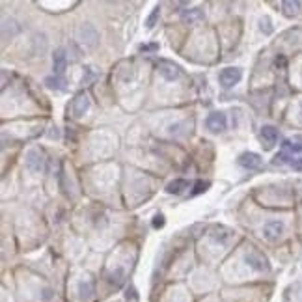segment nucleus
<instances>
[{
  "label": "nucleus",
  "instance_id": "f03ea898",
  "mask_svg": "<svg viewBox=\"0 0 302 302\" xmlns=\"http://www.w3.org/2000/svg\"><path fill=\"white\" fill-rule=\"evenodd\" d=\"M25 164L32 174H39L43 170V164H45V159H43V153L36 148L26 151V157H25Z\"/></svg>",
  "mask_w": 302,
  "mask_h": 302
},
{
  "label": "nucleus",
  "instance_id": "4be33fe9",
  "mask_svg": "<svg viewBox=\"0 0 302 302\" xmlns=\"http://www.w3.org/2000/svg\"><path fill=\"white\" fill-rule=\"evenodd\" d=\"M207 187H209L207 181H198V183L194 185V190H192L190 194H192V196H198V194H201V192H205V190H207Z\"/></svg>",
  "mask_w": 302,
  "mask_h": 302
},
{
  "label": "nucleus",
  "instance_id": "39448f33",
  "mask_svg": "<svg viewBox=\"0 0 302 302\" xmlns=\"http://www.w3.org/2000/svg\"><path fill=\"white\" fill-rule=\"evenodd\" d=\"M157 67H159V73H161L166 80H177L181 76V69L177 64H174V62H168V60H161L159 64H157Z\"/></svg>",
  "mask_w": 302,
  "mask_h": 302
},
{
  "label": "nucleus",
  "instance_id": "412c9836",
  "mask_svg": "<svg viewBox=\"0 0 302 302\" xmlns=\"http://www.w3.org/2000/svg\"><path fill=\"white\" fill-rule=\"evenodd\" d=\"M159 15H161V6H155L153 8V11H151V15L148 17V21H146V28H153L155 26V23H157V19H159Z\"/></svg>",
  "mask_w": 302,
  "mask_h": 302
},
{
  "label": "nucleus",
  "instance_id": "ddd939ff",
  "mask_svg": "<svg viewBox=\"0 0 302 302\" xmlns=\"http://www.w3.org/2000/svg\"><path fill=\"white\" fill-rule=\"evenodd\" d=\"M282 151L283 153H287L289 157L297 155V153H302V142L301 140H283Z\"/></svg>",
  "mask_w": 302,
  "mask_h": 302
},
{
  "label": "nucleus",
  "instance_id": "2eb2a0df",
  "mask_svg": "<svg viewBox=\"0 0 302 302\" xmlns=\"http://www.w3.org/2000/svg\"><path fill=\"white\" fill-rule=\"evenodd\" d=\"M45 84H47V88H50V90H56V92H64L66 90V80L62 78V76H47L45 78Z\"/></svg>",
  "mask_w": 302,
  "mask_h": 302
},
{
  "label": "nucleus",
  "instance_id": "1a4fd4ad",
  "mask_svg": "<svg viewBox=\"0 0 302 302\" xmlns=\"http://www.w3.org/2000/svg\"><path fill=\"white\" fill-rule=\"evenodd\" d=\"M283 233V224L278 220H271L263 226V237L267 241H278Z\"/></svg>",
  "mask_w": 302,
  "mask_h": 302
},
{
  "label": "nucleus",
  "instance_id": "6ab92c4d",
  "mask_svg": "<svg viewBox=\"0 0 302 302\" xmlns=\"http://www.w3.org/2000/svg\"><path fill=\"white\" fill-rule=\"evenodd\" d=\"M99 78V71H95L94 67L92 66H88L84 67V75H82V84L88 86V84H92L94 80H97Z\"/></svg>",
  "mask_w": 302,
  "mask_h": 302
},
{
  "label": "nucleus",
  "instance_id": "7ed1b4c3",
  "mask_svg": "<svg viewBox=\"0 0 302 302\" xmlns=\"http://www.w3.org/2000/svg\"><path fill=\"white\" fill-rule=\"evenodd\" d=\"M220 84L224 86V88H233L235 84L241 82V78H243V71L239 69V67H226V69H222L220 71Z\"/></svg>",
  "mask_w": 302,
  "mask_h": 302
},
{
  "label": "nucleus",
  "instance_id": "dca6fc26",
  "mask_svg": "<svg viewBox=\"0 0 302 302\" xmlns=\"http://www.w3.org/2000/svg\"><path fill=\"white\" fill-rule=\"evenodd\" d=\"M187 187H189V183L185 179H174L172 183H168L166 192H168V194H181Z\"/></svg>",
  "mask_w": 302,
  "mask_h": 302
},
{
  "label": "nucleus",
  "instance_id": "6e6552de",
  "mask_svg": "<svg viewBox=\"0 0 302 302\" xmlns=\"http://www.w3.org/2000/svg\"><path fill=\"white\" fill-rule=\"evenodd\" d=\"M88 108H90V99H88V95L86 94H76L75 99H73V103H71V112L75 118H82L86 112H88Z\"/></svg>",
  "mask_w": 302,
  "mask_h": 302
},
{
  "label": "nucleus",
  "instance_id": "f8f14e48",
  "mask_svg": "<svg viewBox=\"0 0 302 302\" xmlns=\"http://www.w3.org/2000/svg\"><path fill=\"white\" fill-rule=\"evenodd\" d=\"M261 140L265 142L267 148H273L276 140H278V129L273 125H263L261 127Z\"/></svg>",
  "mask_w": 302,
  "mask_h": 302
},
{
  "label": "nucleus",
  "instance_id": "f3484780",
  "mask_svg": "<svg viewBox=\"0 0 302 302\" xmlns=\"http://www.w3.org/2000/svg\"><path fill=\"white\" fill-rule=\"evenodd\" d=\"M108 282L112 283L114 287H120V285L125 282V271H123L122 267L114 269V273L108 274Z\"/></svg>",
  "mask_w": 302,
  "mask_h": 302
},
{
  "label": "nucleus",
  "instance_id": "9d476101",
  "mask_svg": "<svg viewBox=\"0 0 302 302\" xmlns=\"http://www.w3.org/2000/svg\"><path fill=\"white\" fill-rule=\"evenodd\" d=\"M67 67V54L64 49H56L54 54H52V69H54V75L62 76V73L66 71Z\"/></svg>",
  "mask_w": 302,
  "mask_h": 302
},
{
  "label": "nucleus",
  "instance_id": "a211bd4d",
  "mask_svg": "<svg viewBox=\"0 0 302 302\" xmlns=\"http://www.w3.org/2000/svg\"><path fill=\"white\" fill-rule=\"evenodd\" d=\"M209 235H211V239H215L217 243H220V245H224V243H226V241H227V237H229V233H227V231H226V229H224V227H213Z\"/></svg>",
  "mask_w": 302,
  "mask_h": 302
},
{
  "label": "nucleus",
  "instance_id": "4468645a",
  "mask_svg": "<svg viewBox=\"0 0 302 302\" xmlns=\"http://www.w3.org/2000/svg\"><path fill=\"white\" fill-rule=\"evenodd\" d=\"M282 10L287 17H295V15L301 11V2H299V0H283Z\"/></svg>",
  "mask_w": 302,
  "mask_h": 302
},
{
  "label": "nucleus",
  "instance_id": "b1692460",
  "mask_svg": "<svg viewBox=\"0 0 302 302\" xmlns=\"http://www.w3.org/2000/svg\"><path fill=\"white\" fill-rule=\"evenodd\" d=\"M164 226V217L162 215H155V218H153V227L155 229H159V227Z\"/></svg>",
  "mask_w": 302,
  "mask_h": 302
},
{
  "label": "nucleus",
  "instance_id": "aec40b11",
  "mask_svg": "<svg viewBox=\"0 0 302 302\" xmlns=\"http://www.w3.org/2000/svg\"><path fill=\"white\" fill-rule=\"evenodd\" d=\"M78 291H80V297H82V299H90V297L94 295V282H90V280L80 282L78 283Z\"/></svg>",
  "mask_w": 302,
  "mask_h": 302
},
{
  "label": "nucleus",
  "instance_id": "a878e982",
  "mask_svg": "<svg viewBox=\"0 0 302 302\" xmlns=\"http://www.w3.org/2000/svg\"><path fill=\"white\" fill-rule=\"evenodd\" d=\"M293 168H297V170H302V157L301 159H297V161H293Z\"/></svg>",
  "mask_w": 302,
  "mask_h": 302
},
{
  "label": "nucleus",
  "instance_id": "cd10ccee",
  "mask_svg": "<svg viewBox=\"0 0 302 302\" xmlns=\"http://www.w3.org/2000/svg\"><path fill=\"white\" fill-rule=\"evenodd\" d=\"M301 114H302V104H301Z\"/></svg>",
  "mask_w": 302,
  "mask_h": 302
},
{
  "label": "nucleus",
  "instance_id": "393cba45",
  "mask_svg": "<svg viewBox=\"0 0 302 302\" xmlns=\"http://www.w3.org/2000/svg\"><path fill=\"white\" fill-rule=\"evenodd\" d=\"M127 302H138V295L134 291V287H131V289L127 291Z\"/></svg>",
  "mask_w": 302,
  "mask_h": 302
},
{
  "label": "nucleus",
  "instance_id": "20e7f679",
  "mask_svg": "<svg viewBox=\"0 0 302 302\" xmlns=\"http://www.w3.org/2000/svg\"><path fill=\"white\" fill-rule=\"evenodd\" d=\"M76 36H78V41L84 45V47H95V43H97V39H99V34H97V30L92 26V25H82L78 32H76Z\"/></svg>",
  "mask_w": 302,
  "mask_h": 302
},
{
  "label": "nucleus",
  "instance_id": "f257e3e1",
  "mask_svg": "<svg viewBox=\"0 0 302 302\" xmlns=\"http://www.w3.org/2000/svg\"><path fill=\"white\" fill-rule=\"evenodd\" d=\"M245 259H246V263H248V267H252L257 273H267V271L271 269L269 259H267L259 250H250V252L245 255Z\"/></svg>",
  "mask_w": 302,
  "mask_h": 302
},
{
  "label": "nucleus",
  "instance_id": "bb28decb",
  "mask_svg": "<svg viewBox=\"0 0 302 302\" xmlns=\"http://www.w3.org/2000/svg\"><path fill=\"white\" fill-rule=\"evenodd\" d=\"M155 49H157V45H148V47H144V45H142L140 50H155Z\"/></svg>",
  "mask_w": 302,
  "mask_h": 302
},
{
  "label": "nucleus",
  "instance_id": "0eeeda50",
  "mask_svg": "<svg viewBox=\"0 0 302 302\" xmlns=\"http://www.w3.org/2000/svg\"><path fill=\"white\" fill-rule=\"evenodd\" d=\"M207 129L211 132H222L226 131V125H227V120H226V114L224 112H213L209 114L207 118Z\"/></svg>",
  "mask_w": 302,
  "mask_h": 302
},
{
  "label": "nucleus",
  "instance_id": "5701e85b",
  "mask_svg": "<svg viewBox=\"0 0 302 302\" xmlns=\"http://www.w3.org/2000/svg\"><path fill=\"white\" fill-rule=\"evenodd\" d=\"M261 30H263L265 34H271V32H273V25H271V19H269V17H263V19H261Z\"/></svg>",
  "mask_w": 302,
  "mask_h": 302
},
{
  "label": "nucleus",
  "instance_id": "9b49d317",
  "mask_svg": "<svg viewBox=\"0 0 302 302\" xmlns=\"http://www.w3.org/2000/svg\"><path fill=\"white\" fill-rule=\"evenodd\" d=\"M181 21L185 25H198L203 21V11L200 8H190V10H185L181 13Z\"/></svg>",
  "mask_w": 302,
  "mask_h": 302
},
{
  "label": "nucleus",
  "instance_id": "423d86ee",
  "mask_svg": "<svg viewBox=\"0 0 302 302\" xmlns=\"http://www.w3.org/2000/svg\"><path fill=\"white\" fill-rule=\"evenodd\" d=\"M239 164L246 168V170H257V168H261V157L257 155V153H252V151H246V153H241L239 155Z\"/></svg>",
  "mask_w": 302,
  "mask_h": 302
}]
</instances>
